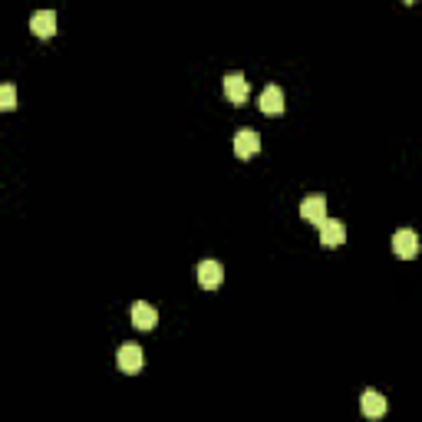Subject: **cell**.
Here are the masks:
<instances>
[{
    "mask_svg": "<svg viewBox=\"0 0 422 422\" xmlns=\"http://www.w3.org/2000/svg\"><path fill=\"white\" fill-rule=\"evenodd\" d=\"M116 363H119V370L126 373V376H136V373H142L146 356H142V350H139L136 343H122L119 353H116Z\"/></svg>",
    "mask_w": 422,
    "mask_h": 422,
    "instance_id": "6da1fadb",
    "label": "cell"
},
{
    "mask_svg": "<svg viewBox=\"0 0 422 422\" xmlns=\"http://www.w3.org/2000/svg\"><path fill=\"white\" fill-rule=\"evenodd\" d=\"M393 251H396V258H406V261H413L419 254V238H416L413 228H399L393 234Z\"/></svg>",
    "mask_w": 422,
    "mask_h": 422,
    "instance_id": "7a4b0ae2",
    "label": "cell"
},
{
    "mask_svg": "<svg viewBox=\"0 0 422 422\" xmlns=\"http://www.w3.org/2000/svg\"><path fill=\"white\" fill-rule=\"evenodd\" d=\"M224 96H228V103L244 106L248 103V96H251L248 79H244L241 73H228V76H224Z\"/></svg>",
    "mask_w": 422,
    "mask_h": 422,
    "instance_id": "3957f363",
    "label": "cell"
},
{
    "mask_svg": "<svg viewBox=\"0 0 422 422\" xmlns=\"http://www.w3.org/2000/svg\"><path fill=\"white\" fill-rule=\"evenodd\" d=\"M343 241H346L343 221H336V218H323V221H320V244H323V248H340Z\"/></svg>",
    "mask_w": 422,
    "mask_h": 422,
    "instance_id": "277c9868",
    "label": "cell"
},
{
    "mask_svg": "<svg viewBox=\"0 0 422 422\" xmlns=\"http://www.w3.org/2000/svg\"><path fill=\"white\" fill-rule=\"evenodd\" d=\"M129 320H132V327H139V330H152L159 323V313H156V307H152V303L136 301L129 307Z\"/></svg>",
    "mask_w": 422,
    "mask_h": 422,
    "instance_id": "5b68a950",
    "label": "cell"
},
{
    "mask_svg": "<svg viewBox=\"0 0 422 422\" xmlns=\"http://www.w3.org/2000/svg\"><path fill=\"white\" fill-rule=\"evenodd\" d=\"M258 149H261L258 132L254 129H238V136H234V156L248 162L251 156H258Z\"/></svg>",
    "mask_w": 422,
    "mask_h": 422,
    "instance_id": "8992f818",
    "label": "cell"
},
{
    "mask_svg": "<svg viewBox=\"0 0 422 422\" xmlns=\"http://www.w3.org/2000/svg\"><path fill=\"white\" fill-rule=\"evenodd\" d=\"M221 281H224V267L218 264V261H201L199 264V284L205 287V291H218L221 287Z\"/></svg>",
    "mask_w": 422,
    "mask_h": 422,
    "instance_id": "52a82bcc",
    "label": "cell"
},
{
    "mask_svg": "<svg viewBox=\"0 0 422 422\" xmlns=\"http://www.w3.org/2000/svg\"><path fill=\"white\" fill-rule=\"evenodd\" d=\"M258 109L264 112V116H281V112H284V89L264 86V93H261V99H258Z\"/></svg>",
    "mask_w": 422,
    "mask_h": 422,
    "instance_id": "ba28073f",
    "label": "cell"
},
{
    "mask_svg": "<svg viewBox=\"0 0 422 422\" xmlns=\"http://www.w3.org/2000/svg\"><path fill=\"white\" fill-rule=\"evenodd\" d=\"M30 30H34L40 40H50L56 34V14L53 10H36L34 17H30Z\"/></svg>",
    "mask_w": 422,
    "mask_h": 422,
    "instance_id": "9c48e42d",
    "label": "cell"
},
{
    "mask_svg": "<svg viewBox=\"0 0 422 422\" xmlns=\"http://www.w3.org/2000/svg\"><path fill=\"white\" fill-rule=\"evenodd\" d=\"M360 413L366 416V419H379V416H386V399L379 396L376 389H366L360 396Z\"/></svg>",
    "mask_w": 422,
    "mask_h": 422,
    "instance_id": "30bf717a",
    "label": "cell"
},
{
    "mask_svg": "<svg viewBox=\"0 0 422 422\" xmlns=\"http://www.w3.org/2000/svg\"><path fill=\"white\" fill-rule=\"evenodd\" d=\"M301 215L307 218V221L320 224L327 218V199H323V195H307V199L301 201Z\"/></svg>",
    "mask_w": 422,
    "mask_h": 422,
    "instance_id": "8fae6325",
    "label": "cell"
},
{
    "mask_svg": "<svg viewBox=\"0 0 422 422\" xmlns=\"http://www.w3.org/2000/svg\"><path fill=\"white\" fill-rule=\"evenodd\" d=\"M0 109L4 112H10V109H17V89L10 86H0Z\"/></svg>",
    "mask_w": 422,
    "mask_h": 422,
    "instance_id": "7c38bea8",
    "label": "cell"
},
{
    "mask_svg": "<svg viewBox=\"0 0 422 422\" xmlns=\"http://www.w3.org/2000/svg\"><path fill=\"white\" fill-rule=\"evenodd\" d=\"M403 4H416V0H403Z\"/></svg>",
    "mask_w": 422,
    "mask_h": 422,
    "instance_id": "4fadbf2b",
    "label": "cell"
}]
</instances>
